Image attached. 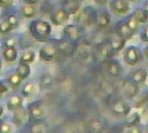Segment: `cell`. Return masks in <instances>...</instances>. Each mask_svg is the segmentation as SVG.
Instances as JSON below:
<instances>
[{
  "instance_id": "obj_1",
  "label": "cell",
  "mask_w": 148,
  "mask_h": 133,
  "mask_svg": "<svg viewBox=\"0 0 148 133\" xmlns=\"http://www.w3.org/2000/svg\"><path fill=\"white\" fill-rule=\"evenodd\" d=\"M29 32L33 36V39H36L38 42H47L51 33V26L49 22H46L43 19H36L31 22L29 25Z\"/></svg>"
},
{
  "instance_id": "obj_2",
  "label": "cell",
  "mask_w": 148,
  "mask_h": 133,
  "mask_svg": "<svg viewBox=\"0 0 148 133\" xmlns=\"http://www.w3.org/2000/svg\"><path fill=\"white\" fill-rule=\"evenodd\" d=\"M123 58H125V63L127 64V65L133 67V65L140 63V60H141V53H140V50H138L137 47L130 46V47H127V49L125 50Z\"/></svg>"
},
{
  "instance_id": "obj_3",
  "label": "cell",
  "mask_w": 148,
  "mask_h": 133,
  "mask_svg": "<svg viewBox=\"0 0 148 133\" xmlns=\"http://www.w3.org/2000/svg\"><path fill=\"white\" fill-rule=\"evenodd\" d=\"M57 53H58V47L56 44H46V46H43L40 49L39 56H40V58L43 61H53L56 58V56H57Z\"/></svg>"
},
{
  "instance_id": "obj_4",
  "label": "cell",
  "mask_w": 148,
  "mask_h": 133,
  "mask_svg": "<svg viewBox=\"0 0 148 133\" xmlns=\"http://www.w3.org/2000/svg\"><path fill=\"white\" fill-rule=\"evenodd\" d=\"M43 115H45V110H43V105H42L40 101H35L29 104V107H28V116L32 121L42 119Z\"/></svg>"
},
{
  "instance_id": "obj_5",
  "label": "cell",
  "mask_w": 148,
  "mask_h": 133,
  "mask_svg": "<svg viewBox=\"0 0 148 133\" xmlns=\"http://www.w3.org/2000/svg\"><path fill=\"white\" fill-rule=\"evenodd\" d=\"M110 6H111V10L115 14H119V15L127 14L130 10V6H129V1H127V0H112Z\"/></svg>"
},
{
  "instance_id": "obj_6",
  "label": "cell",
  "mask_w": 148,
  "mask_h": 133,
  "mask_svg": "<svg viewBox=\"0 0 148 133\" xmlns=\"http://www.w3.org/2000/svg\"><path fill=\"white\" fill-rule=\"evenodd\" d=\"M64 33H65V38H68L69 40H72V42H76V40H79L80 36H82V28L71 24V25L65 26Z\"/></svg>"
},
{
  "instance_id": "obj_7",
  "label": "cell",
  "mask_w": 148,
  "mask_h": 133,
  "mask_svg": "<svg viewBox=\"0 0 148 133\" xmlns=\"http://www.w3.org/2000/svg\"><path fill=\"white\" fill-rule=\"evenodd\" d=\"M112 111L119 116H126L130 112V105L123 100H116L112 103Z\"/></svg>"
},
{
  "instance_id": "obj_8",
  "label": "cell",
  "mask_w": 148,
  "mask_h": 133,
  "mask_svg": "<svg viewBox=\"0 0 148 133\" xmlns=\"http://www.w3.org/2000/svg\"><path fill=\"white\" fill-rule=\"evenodd\" d=\"M69 18V13L65 8H58L51 14V22L54 25H62Z\"/></svg>"
},
{
  "instance_id": "obj_9",
  "label": "cell",
  "mask_w": 148,
  "mask_h": 133,
  "mask_svg": "<svg viewBox=\"0 0 148 133\" xmlns=\"http://www.w3.org/2000/svg\"><path fill=\"white\" fill-rule=\"evenodd\" d=\"M115 32L119 35V36H122L125 40H129V39H132V36L134 35V33L132 32V29L127 26L126 21H121V22H118V24H116V26H115Z\"/></svg>"
},
{
  "instance_id": "obj_10",
  "label": "cell",
  "mask_w": 148,
  "mask_h": 133,
  "mask_svg": "<svg viewBox=\"0 0 148 133\" xmlns=\"http://www.w3.org/2000/svg\"><path fill=\"white\" fill-rule=\"evenodd\" d=\"M1 56H3L6 63H14L18 57V51L15 49V46H3Z\"/></svg>"
},
{
  "instance_id": "obj_11",
  "label": "cell",
  "mask_w": 148,
  "mask_h": 133,
  "mask_svg": "<svg viewBox=\"0 0 148 133\" xmlns=\"http://www.w3.org/2000/svg\"><path fill=\"white\" fill-rule=\"evenodd\" d=\"M93 21V10L91 8H84L82 11H77L76 14V22L84 24V25H90Z\"/></svg>"
},
{
  "instance_id": "obj_12",
  "label": "cell",
  "mask_w": 148,
  "mask_h": 133,
  "mask_svg": "<svg viewBox=\"0 0 148 133\" xmlns=\"http://www.w3.org/2000/svg\"><path fill=\"white\" fill-rule=\"evenodd\" d=\"M97 51H98V56L103 58V60L111 58V57H112V54L115 53V51H114V49H112V46H111L110 42H104V43H101L100 46H98Z\"/></svg>"
},
{
  "instance_id": "obj_13",
  "label": "cell",
  "mask_w": 148,
  "mask_h": 133,
  "mask_svg": "<svg viewBox=\"0 0 148 133\" xmlns=\"http://www.w3.org/2000/svg\"><path fill=\"white\" fill-rule=\"evenodd\" d=\"M123 92H125V96L129 97V99H133L138 94V85L133 81H129V82H125L123 85Z\"/></svg>"
},
{
  "instance_id": "obj_14",
  "label": "cell",
  "mask_w": 148,
  "mask_h": 133,
  "mask_svg": "<svg viewBox=\"0 0 148 133\" xmlns=\"http://www.w3.org/2000/svg\"><path fill=\"white\" fill-rule=\"evenodd\" d=\"M105 71L110 74L111 76H119L122 74V68L118 61H114V60H108L105 63Z\"/></svg>"
},
{
  "instance_id": "obj_15",
  "label": "cell",
  "mask_w": 148,
  "mask_h": 133,
  "mask_svg": "<svg viewBox=\"0 0 148 133\" xmlns=\"http://www.w3.org/2000/svg\"><path fill=\"white\" fill-rule=\"evenodd\" d=\"M22 107V97L18 94H14L11 96L8 100H7V110L8 111H15V110H18V108Z\"/></svg>"
},
{
  "instance_id": "obj_16",
  "label": "cell",
  "mask_w": 148,
  "mask_h": 133,
  "mask_svg": "<svg viewBox=\"0 0 148 133\" xmlns=\"http://www.w3.org/2000/svg\"><path fill=\"white\" fill-rule=\"evenodd\" d=\"M110 22H111V17L107 11L98 13V15H97V26H98V29L108 28V26H110Z\"/></svg>"
},
{
  "instance_id": "obj_17",
  "label": "cell",
  "mask_w": 148,
  "mask_h": 133,
  "mask_svg": "<svg viewBox=\"0 0 148 133\" xmlns=\"http://www.w3.org/2000/svg\"><path fill=\"white\" fill-rule=\"evenodd\" d=\"M125 39L122 38V36H119L118 33L115 32V35H112L111 36V39H110V43H111V46H112V49H114V51H121L125 47Z\"/></svg>"
},
{
  "instance_id": "obj_18",
  "label": "cell",
  "mask_w": 148,
  "mask_h": 133,
  "mask_svg": "<svg viewBox=\"0 0 148 133\" xmlns=\"http://www.w3.org/2000/svg\"><path fill=\"white\" fill-rule=\"evenodd\" d=\"M22 81H24V78L19 75L17 71H15V72H13V74H10V75H8V78H7V82H8V85H10V88L14 89V90H15V89H18L19 86H21Z\"/></svg>"
},
{
  "instance_id": "obj_19",
  "label": "cell",
  "mask_w": 148,
  "mask_h": 133,
  "mask_svg": "<svg viewBox=\"0 0 148 133\" xmlns=\"http://www.w3.org/2000/svg\"><path fill=\"white\" fill-rule=\"evenodd\" d=\"M19 14L24 17V18H33L36 15V7L35 4H28L25 3V6H22L19 8Z\"/></svg>"
},
{
  "instance_id": "obj_20",
  "label": "cell",
  "mask_w": 148,
  "mask_h": 133,
  "mask_svg": "<svg viewBox=\"0 0 148 133\" xmlns=\"http://www.w3.org/2000/svg\"><path fill=\"white\" fill-rule=\"evenodd\" d=\"M145 79H147V71L140 68V70H136L132 75H130V81H133L136 82L137 85H141V83L145 82Z\"/></svg>"
},
{
  "instance_id": "obj_21",
  "label": "cell",
  "mask_w": 148,
  "mask_h": 133,
  "mask_svg": "<svg viewBox=\"0 0 148 133\" xmlns=\"http://www.w3.org/2000/svg\"><path fill=\"white\" fill-rule=\"evenodd\" d=\"M26 116H28V111H25L22 107L18 108V110H15V111H14V118H13L14 123H15L17 126H21L26 121Z\"/></svg>"
},
{
  "instance_id": "obj_22",
  "label": "cell",
  "mask_w": 148,
  "mask_h": 133,
  "mask_svg": "<svg viewBox=\"0 0 148 133\" xmlns=\"http://www.w3.org/2000/svg\"><path fill=\"white\" fill-rule=\"evenodd\" d=\"M35 58H36V54H35L32 50L22 51V54L19 56V63L31 64V63H33V61H35Z\"/></svg>"
},
{
  "instance_id": "obj_23",
  "label": "cell",
  "mask_w": 148,
  "mask_h": 133,
  "mask_svg": "<svg viewBox=\"0 0 148 133\" xmlns=\"http://www.w3.org/2000/svg\"><path fill=\"white\" fill-rule=\"evenodd\" d=\"M133 15L136 17V19L140 22V24H144V22H147L148 21V13L144 10V8H138V10H136Z\"/></svg>"
},
{
  "instance_id": "obj_24",
  "label": "cell",
  "mask_w": 148,
  "mask_h": 133,
  "mask_svg": "<svg viewBox=\"0 0 148 133\" xmlns=\"http://www.w3.org/2000/svg\"><path fill=\"white\" fill-rule=\"evenodd\" d=\"M17 72H18V74L22 76L24 79H26L28 76L31 75V68H29V64L19 63V65L17 67Z\"/></svg>"
},
{
  "instance_id": "obj_25",
  "label": "cell",
  "mask_w": 148,
  "mask_h": 133,
  "mask_svg": "<svg viewBox=\"0 0 148 133\" xmlns=\"http://www.w3.org/2000/svg\"><path fill=\"white\" fill-rule=\"evenodd\" d=\"M126 24H127V26H129L130 29H132V32H133V33H136V32L138 31V26H140V22H138V21L136 19V17L133 15V14H132V15L129 17V18L126 19Z\"/></svg>"
},
{
  "instance_id": "obj_26",
  "label": "cell",
  "mask_w": 148,
  "mask_h": 133,
  "mask_svg": "<svg viewBox=\"0 0 148 133\" xmlns=\"http://www.w3.org/2000/svg\"><path fill=\"white\" fill-rule=\"evenodd\" d=\"M65 10L69 14H76L79 11V1L77 0H72V1H66Z\"/></svg>"
},
{
  "instance_id": "obj_27",
  "label": "cell",
  "mask_w": 148,
  "mask_h": 133,
  "mask_svg": "<svg viewBox=\"0 0 148 133\" xmlns=\"http://www.w3.org/2000/svg\"><path fill=\"white\" fill-rule=\"evenodd\" d=\"M35 90H36V86L33 83H26L25 86L21 89V93H22L24 97H31L35 93Z\"/></svg>"
},
{
  "instance_id": "obj_28",
  "label": "cell",
  "mask_w": 148,
  "mask_h": 133,
  "mask_svg": "<svg viewBox=\"0 0 148 133\" xmlns=\"http://www.w3.org/2000/svg\"><path fill=\"white\" fill-rule=\"evenodd\" d=\"M13 29L14 28L11 26V24H10V22H7L6 19L0 22V35H8Z\"/></svg>"
},
{
  "instance_id": "obj_29",
  "label": "cell",
  "mask_w": 148,
  "mask_h": 133,
  "mask_svg": "<svg viewBox=\"0 0 148 133\" xmlns=\"http://www.w3.org/2000/svg\"><path fill=\"white\" fill-rule=\"evenodd\" d=\"M127 119H126V125H137L138 122H140V115L137 114V112H133V114H127Z\"/></svg>"
},
{
  "instance_id": "obj_30",
  "label": "cell",
  "mask_w": 148,
  "mask_h": 133,
  "mask_svg": "<svg viewBox=\"0 0 148 133\" xmlns=\"http://www.w3.org/2000/svg\"><path fill=\"white\" fill-rule=\"evenodd\" d=\"M4 19H6L7 22H10V24H11V26H13L14 29H15V28H18L19 19H18V17H17L15 14H7Z\"/></svg>"
},
{
  "instance_id": "obj_31",
  "label": "cell",
  "mask_w": 148,
  "mask_h": 133,
  "mask_svg": "<svg viewBox=\"0 0 148 133\" xmlns=\"http://www.w3.org/2000/svg\"><path fill=\"white\" fill-rule=\"evenodd\" d=\"M29 130L31 132H45V130H47V126H46L45 123H42V122H33V125L31 127H29Z\"/></svg>"
},
{
  "instance_id": "obj_32",
  "label": "cell",
  "mask_w": 148,
  "mask_h": 133,
  "mask_svg": "<svg viewBox=\"0 0 148 133\" xmlns=\"http://www.w3.org/2000/svg\"><path fill=\"white\" fill-rule=\"evenodd\" d=\"M90 129L93 130V132H100V130H103L104 129V125L101 121L98 119H93L90 122Z\"/></svg>"
},
{
  "instance_id": "obj_33",
  "label": "cell",
  "mask_w": 148,
  "mask_h": 133,
  "mask_svg": "<svg viewBox=\"0 0 148 133\" xmlns=\"http://www.w3.org/2000/svg\"><path fill=\"white\" fill-rule=\"evenodd\" d=\"M11 132H13V126L6 121H0V133H11Z\"/></svg>"
},
{
  "instance_id": "obj_34",
  "label": "cell",
  "mask_w": 148,
  "mask_h": 133,
  "mask_svg": "<svg viewBox=\"0 0 148 133\" xmlns=\"http://www.w3.org/2000/svg\"><path fill=\"white\" fill-rule=\"evenodd\" d=\"M14 0H0V7L3 8V10H8L10 7L13 6Z\"/></svg>"
},
{
  "instance_id": "obj_35",
  "label": "cell",
  "mask_w": 148,
  "mask_h": 133,
  "mask_svg": "<svg viewBox=\"0 0 148 133\" xmlns=\"http://www.w3.org/2000/svg\"><path fill=\"white\" fill-rule=\"evenodd\" d=\"M40 85H42L43 88L49 86V85H51V78H50V76H43V78H42V82H40Z\"/></svg>"
},
{
  "instance_id": "obj_36",
  "label": "cell",
  "mask_w": 148,
  "mask_h": 133,
  "mask_svg": "<svg viewBox=\"0 0 148 133\" xmlns=\"http://www.w3.org/2000/svg\"><path fill=\"white\" fill-rule=\"evenodd\" d=\"M141 40L148 43V26H145V28H144V31L141 32Z\"/></svg>"
},
{
  "instance_id": "obj_37",
  "label": "cell",
  "mask_w": 148,
  "mask_h": 133,
  "mask_svg": "<svg viewBox=\"0 0 148 133\" xmlns=\"http://www.w3.org/2000/svg\"><path fill=\"white\" fill-rule=\"evenodd\" d=\"M7 90H8V89H7V86L4 85V82H0V99H1V96L4 94Z\"/></svg>"
},
{
  "instance_id": "obj_38",
  "label": "cell",
  "mask_w": 148,
  "mask_h": 133,
  "mask_svg": "<svg viewBox=\"0 0 148 133\" xmlns=\"http://www.w3.org/2000/svg\"><path fill=\"white\" fill-rule=\"evenodd\" d=\"M14 44H15V40H14V39H10V40L4 42V44H3V46H14Z\"/></svg>"
},
{
  "instance_id": "obj_39",
  "label": "cell",
  "mask_w": 148,
  "mask_h": 133,
  "mask_svg": "<svg viewBox=\"0 0 148 133\" xmlns=\"http://www.w3.org/2000/svg\"><path fill=\"white\" fill-rule=\"evenodd\" d=\"M24 1H25V3H28V4H36L39 0H24Z\"/></svg>"
},
{
  "instance_id": "obj_40",
  "label": "cell",
  "mask_w": 148,
  "mask_h": 133,
  "mask_svg": "<svg viewBox=\"0 0 148 133\" xmlns=\"http://www.w3.org/2000/svg\"><path fill=\"white\" fill-rule=\"evenodd\" d=\"M3 110H4V108H3V105H1V104H0V118H1V115H3V112H4V111H3Z\"/></svg>"
},
{
  "instance_id": "obj_41",
  "label": "cell",
  "mask_w": 148,
  "mask_h": 133,
  "mask_svg": "<svg viewBox=\"0 0 148 133\" xmlns=\"http://www.w3.org/2000/svg\"><path fill=\"white\" fill-rule=\"evenodd\" d=\"M144 54H145V57H147V60H148V47L144 49Z\"/></svg>"
},
{
  "instance_id": "obj_42",
  "label": "cell",
  "mask_w": 148,
  "mask_h": 133,
  "mask_svg": "<svg viewBox=\"0 0 148 133\" xmlns=\"http://www.w3.org/2000/svg\"><path fill=\"white\" fill-rule=\"evenodd\" d=\"M97 3H105V1H107V0H96Z\"/></svg>"
},
{
  "instance_id": "obj_43",
  "label": "cell",
  "mask_w": 148,
  "mask_h": 133,
  "mask_svg": "<svg viewBox=\"0 0 148 133\" xmlns=\"http://www.w3.org/2000/svg\"><path fill=\"white\" fill-rule=\"evenodd\" d=\"M144 10H145V11H147V13H148V3H147V4H145V7H144Z\"/></svg>"
},
{
  "instance_id": "obj_44",
  "label": "cell",
  "mask_w": 148,
  "mask_h": 133,
  "mask_svg": "<svg viewBox=\"0 0 148 133\" xmlns=\"http://www.w3.org/2000/svg\"><path fill=\"white\" fill-rule=\"evenodd\" d=\"M64 1H65V3H66V1H72V0H64Z\"/></svg>"
},
{
  "instance_id": "obj_45",
  "label": "cell",
  "mask_w": 148,
  "mask_h": 133,
  "mask_svg": "<svg viewBox=\"0 0 148 133\" xmlns=\"http://www.w3.org/2000/svg\"><path fill=\"white\" fill-rule=\"evenodd\" d=\"M0 70H1V61H0Z\"/></svg>"
},
{
  "instance_id": "obj_46",
  "label": "cell",
  "mask_w": 148,
  "mask_h": 133,
  "mask_svg": "<svg viewBox=\"0 0 148 133\" xmlns=\"http://www.w3.org/2000/svg\"><path fill=\"white\" fill-rule=\"evenodd\" d=\"M130 1H134V0H130Z\"/></svg>"
}]
</instances>
